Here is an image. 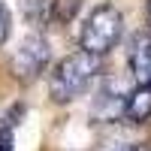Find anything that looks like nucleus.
I'll use <instances>...</instances> for the list:
<instances>
[{"label": "nucleus", "instance_id": "39448f33", "mask_svg": "<svg viewBox=\"0 0 151 151\" xmlns=\"http://www.w3.org/2000/svg\"><path fill=\"white\" fill-rule=\"evenodd\" d=\"M124 115L130 121H136V124L151 118V82H139L127 94V100H124Z\"/></svg>", "mask_w": 151, "mask_h": 151}, {"label": "nucleus", "instance_id": "9b49d317", "mask_svg": "<svg viewBox=\"0 0 151 151\" xmlns=\"http://www.w3.org/2000/svg\"><path fill=\"white\" fill-rule=\"evenodd\" d=\"M148 12H151V3H148Z\"/></svg>", "mask_w": 151, "mask_h": 151}, {"label": "nucleus", "instance_id": "423d86ee", "mask_svg": "<svg viewBox=\"0 0 151 151\" xmlns=\"http://www.w3.org/2000/svg\"><path fill=\"white\" fill-rule=\"evenodd\" d=\"M21 12H24V18H27V24L45 27V24L55 18V0H21Z\"/></svg>", "mask_w": 151, "mask_h": 151}, {"label": "nucleus", "instance_id": "20e7f679", "mask_svg": "<svg viewBox=\"0 0 151 151\" xmlns=\"http://www.w3.org/2000/svg\"><path fill=\"white\" fill-rule=\"evenodd\" d=\"M130 70L139 82H151V33H136L130 42Z\"/></svg>", "mask_w": 151, "mask_h": 151}, {"label": "nucleus", "instance_id": "6e6552de", "mask_svg": "<svg viewBox=\"0 0 151 151\" xmlns=\"http://www.w3.org/2000/svg\"><path fill=\"white\" fill-rule=\"evenodd\" d=\"M6 36H9V18H6V12H3V6H0V45L6 42Z\"/></svg>", "mask_w": 151, "mask_h": 151}, {"label": "nucleus", "instance_id": "9d476101", "mask_svg": "<svg viewBox=\"0 0 151 151\" xmlns=\"http://www.w3.org/2000/svg\"><path fill=\"white\" fill-rule=\"evenodd\" d=\"M127 151H148V148H145V145H130Z\"/></svg>", "mask_w": 151, "mask_h": 151}, {"label": "nucleus", "instance_id": "f257e3e1", "mask_svg": "<svg viewBox=\"0 0 151 151\" xmlns=\"http://www.w3.org/2000/svg\"><path fill=\"white\" fill-rule=\"evenodd\" d=\"M100 73V58L88 55V52H73L58 64V70L52 73V100L55 103H70L76 100L88 85L94 82V76Z\"/></svg>", "mask_w": 151, "mask_h": 151}, {"label": "nucleus", "instance_id": "1a4fd4ad", "mask_svg": "<svg viewBox=\"0 0 151 151\" xmlns=\"http://www.w3.org/2000/svg\"><path fill=\"white\" fill-rule=\"evenodd\" d=\"M0 151H9V133L0 127Z\"/></svg>", "mask_w": 151, "mask_h": 151}, {"label": "nucleus", "instance_id": "f03ea898", "mask_svg": "<svg viewBox=\"0 0 151 151\" xmlns=\"http://www.w3.org/2000/svg\"><path fill=\"white\" fill-rule=\"evenodd\" d=\"M121 30H124V18L115 6H97L91 15H88L85 27H82V52L94 55V58H103L109 55L112 48L118 45L121 40Z\"/></svg>", "mask_w": 151, "mask_h": 151}, {"label": "nucleus", "instance_id": "0eeeda50", "mask_svg": "<svg viewBox=\"0 0 151 151\" xmlns=\"http://www.w3.org/2000/svg\"><path fill=\"white\" fill-rule=\"evenodd\" d=\"M79 6H82V0H55V15L60 21H70Z\"/></svg>", "mask_w": 151, "mask_h": 151}, {"label": "nucleus", "instance_id": "7ed1b4c3", "mask_svg": "<svg viewBox=\"0 0 151 151\" xmlns=\"http://www.w3.org/2000/svg\"><path fill=\"white\" fill-rule=\"evenodd\" d=\"M48 60H52V45H48V40L40 36V33H30V36L21 40L18 52L12 55V73H15L21 82H33L36 76L48 67Z\"/></svg>", "mask_w": 151, "mask_h": 151}]
</instances>
